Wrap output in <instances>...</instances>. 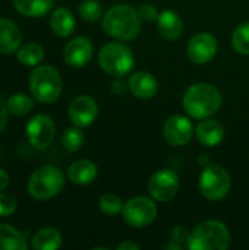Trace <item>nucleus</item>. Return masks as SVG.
Returning a JSON list of instances; mask_svg holds the SVG:
<instances>
[{
  "mask_svg": "<svg viewBox=\"0 0 249 250\" xmlns=\"http://www.w3.org/2000/svg\"><path fill=\"white\" fill-rule=\"evenodd\" d=\"M16 198L10 193L0 192V217H9L16 211Z\"/></svg>",
  "mask_w": 249,
  "mask_h": 250,
  "instance_id": "obj_31",
  "label": "nucleus"
},
{
  "mask_svg": "<svg viewBox=\"0 0 249 250\" xmlns=\"http://www.w3.org/2000/svg\"><path fill=\"white\" fill-rule=\"evenodd\" d=\"M98 64L107 75L122 78L134 69L135 57L132 50L125 44L107 42L98 53Z\"/></svg>",
  "mask_w": 249,
  "mask_h": 250,
  "instance_id": "obj_6",
  "label": "nucleus"
},
{
  "mask_svg": "<svg viewBox=\"0 0 249 250\" xmlns=\"http://www.w3.org/2000/svg\"><path fill=\"white\" fill-rule=\"evenodd\" d=\"M141 22L138 10L125 3L110 7L101 19L104 32L120 41L135 40L141 31Z\"/></svg>",
  "mask_w": 249,
  "mask_h": 250,
  "instance_id": "obj_2",
  "label": "nucleus"
},
{
  "mask_svg": "<svg viewBox=\"0 0 249 250\" xmlns=\"http://www.w3.org/2000/svg\"><path fill=\"white\" fill-rule=\"evenodd\" d=\"M9 186V174L7 171L0 168V192H3Z\"/></svg>",
  "mask_w": 249,
  "mask_h": 250,
  "instance_id": "obj_35",
  "label": "nucleus"
},
{
  "mask_svg": "<svg viewBox=\"0 0 249 250\" xmlns=\"http://www.w3.org/2000/svg\"><path fill=\"white\" fill-rule=\"evenodd\" d=\"M7 113H9L7 101H4V98L0 95V132L6 127V123H7Z\"/></svg>",
  "mask_w": 249,
  "mask_h": 250,
  "instance_id": "obj_33",
  "label": "nucleus"
},
{
  "mask_svg": "<svg viewBox=\"0 0 249 250\" xmlns=\"http://www.w3.org/2000/svg\"><path fill=\"white\" fill-rule=\"evenodd\" d=\"M125 89H126V86H125V82H123V81H116V82L112 83V91H113L116 95H117V94H123Z\"/></svg>",
  "mask_w": 249,
  "mask_h": 250,
  "instance_id": "obj_36",
  "label": "nucleus"
},
{
  "mask_svg": "<svg viewBox=\"0 0 249 250\" xmlns=\"http://www.w3.org/2000/svg\"><path fill=\"white\" fill-rule=\"evenodd\" d=\"M28 243L15 227L0 223V250H26Z\"/></svg>",
  "mask_w": 249,
  "mask_h": 250,
  "instance_id": "obj_22",
  "label": "nucleus"
},
{
  "mask_svg": "<svg viewBox=\"0 0 249 250\" xmlns=\"http://www.w3.org/2000/svg\"><path fill=\"white\" fill-rule=\"evenodd\" d=\"M195 136H197L198 142L204 146H208V148L217 146L225 139V127L217 120L204 119L197 126Z\"/></svg>",
  "mask_w": 249,
  "mask_h": 250,
  "instance_id": "obj_17",
  "label": "nucleus"
},
{
  "mask_svg": "<svg viewBox=\"0 0 249 250\" xmlns=\"http://www.w3.org/2000/svg\"><path fill=\"white\" fill-rule=\"evenodd\" d=\"M98 208L104 215L114 217L123 209V202L116 193H104L98 201Z\"/></svg>",
  "mask_w": 249,
  "mask_h": 250,
  "instance_id": "obj_28",
  "label": "nucleus"
},
{
  "mask_svg": "<svg viewBox=\"0 0 249 250\" xmlns=\"http://www.w3.org/2000/svg\"><path fill=\"white\" fill-rule=\"evenodd\" d=\"M16 57L25 66H37L44 59V48L38 42H26L18 48Z\"/></svg>",
  "mask_w": 249,
  "mask_h": 250,
  "instance_id": "obj_24",
  "label": "nucleus"
},
{
  "mask_svg": "<svg viewBox=\"0 0 249 250\" xmlns=\"http://www.w3.org/2000/svg\"><path fill=\"white\" fill-rule=\"evenodd\" d=\"M54 4V0H13L15 9L29 18H38L45 15Z\"/></svg>",
  "mask_w": 249,
  "mask_h": 250,
  "instance_id": "obj_23",
  "label": "nucleus"
},
{
  "mask_svg": "<svg viewBox=\"0 0 249 250\" xmlns=\"http://www.w3.org/2000/svg\"><path fill=\"white\" fill-rule=\"evenodd\" d=\"M92 42L87 37H76L65 45L63 59L72 67H84L92 59Z\"/></svg>",
  "mask_w": 249,
  "mask_h": 250,
  "instance_id": "obj_14",
  "label": "nucleus"
},
{
  "mask_svg": "<svg viewBox=\"0 0 249 250\" xmlns=\"http://www.w3.org/2000/svg\"><path fill=\"white\" fill-rule=\"evenodd\" d=\"M22 41L19 26L10 21L0 18V54H12L18 51Z\"/></svg>",
  "mask_w": 249,
  "mask_h": 250,
  "instance_id": "obj_18",
  "label": "nucleus"
},
{
  "mask_svg": "<svg viewBox=\"0 0 249 250\" xmlns=\"http://www.w3.org/2000/svg\"><path fill=\"white\" fill-rule=\"evenodd\" d=\"M98 174V168L95 166V163L90 161V160H78L75 163L70 164V167L68 168V179L79 186H85L90 185L95 180Z\"/></svg>",
  "mask_w": 249,
  "mask_h": 250,
  "instance_id": "obj_19",
  "label": "nucleus"
},
{
  "mask_svg": "<svg viewBox=\"0 0 249 250\" xmlns=\"http://www.w3.org/2000/svg\"><path fill=\"white\" fill-rule=\"evenodd\" d=\"M85 142V136L81 130V127L73 126L65 130L63 136H62V145L65 146V149H68L69 152H76L82 148Z\"/></svg>",
  "mask_w": 249,
  "mask_h": 250,
  "instance_id": "obj_27",
  "label": "nucleus"
},
{
  "mask_svg": "<svg viewBox=\"0 0 249 250\" xmlns=\"http://www.w3.org/2000/svg\"><path fill=\"white\" fill-rule=\"evenodd\" d=\"M69 120L78 127H88L98 116V105L90 95H78L72 100L68 110Z\"/></svg>",
  "mask_w": 249,
  "mask_h": 250,
  "instance_id": "obj_13",
  "label": "nucleus"
},
{
  "mask_svg": "<svg viewBox=\"0 0 249 250\" xmlns=\"http://www.w3.org/2000/svg\"><path fill=\"white\" fill-rule=\"evenodd\" d=\"M28 88L38 103L51 104L57 101L62 94V76L53 66H37L28 78Z\"/></svg>",
  "mask_w": 249,
  "mask_h": 250,
  "instance_id": "obj_4",
  "label": "nucleus"
},
{
  "mask_svg": "<svg viewBox=\"0 0 249 250\" xmlns=\"http://www.w3.org/2000/svg\"><path fill=\"white\" fill-rule=\"evenodd\" d=\"M217 50L219 44L216 37L208 32H200L189 40L186 56L194 64H205L216 57Z\"/></svg>",
  "mask_w": 249,
  "mask_h": 250,
  "instance_id": "obj_11",
  "label": "nucleus"
},
{
  "mask_svg": "<svg viewBox=\"0 0 249 250\" xmlns=\"http://www.w3.org/2000/svg\"><path fill=\"white\" fill-rule=\"evenodd\" d=\"M232 47L236 53L249 56V21L236 26L232 34Z\"/></svg>",
  "mask_w": 249,
  "mask_h": 250,
  "instance_id": "obj_26",
  "label": "nucleus"
},
{
  "mask_svg": "<svg viewBox=\"0 0 249 250\" xmlns=\"http://www.w3.org/2000/svg\"><path fill=\"white\" fill-rule=\"evenodd\" d=\"M179 177L173 170L161 168L156 171L148 180L150 196L157 202H169L179 192Z\"/></svg>",
  "mask_w": 249,
  "mask_h": 250,
  "instance_id": "obj_10",
  "label": "nucleus"
},
{
  "mask_svg": "<svg viewBox=\"0 0 249 250\" xmlns=\"http://www.w3.org/2000/svg\"><path fill=\"white\" fill-rule=\"evenodd\" d=\"M136 10H138V15L142 22H154L158 19V15H160L157 7L151 3H144Z\"/></svg>",
  "mask_w": 249,
  "mask_h": 250,
  "instance_id": "obj_32",
  "label": "nucleus"
},
{
  "mask_svg": "<svg viewBox=\"0 0 249 250\" xmlns=\"http://www.w3.org/2000/svg\"><path fill=\"white\" fill-rule=\"evenodd\" d=\"M66 179L60 168L43 166L37 168L28 180V193L37 201H48L57 196L65 188Z\"/></svg>",
  "mask_w": 249,
  "mask_h": 250,
  "instance_id": "obj_5",
  "label": "nucleus"
},
{
  "mask_svg": "<svg viewBox=\"0 0 249 250\" xmlns=\"http://www.w3.org/2000/svg\"><path fill=\"white\" fill-rule=\"evenodd\" d=\"M122 217L125 223L135 229H142L150 226L157 217V205L151 198L135 196L123 204Z\"/></svg>",
  "mask_w": 249,
  "mask_h": 250,
  "instance_id": "obj_8",
  "label": "nucleus"
},
{
  "mask_svg": "<svg viewBox=\"0 0 249 250\" xmlns=\"http://www.w3.org/2000/svg\"><path fill=\"white\" fill-rule=\"evenodd\" d=\"M128 88L136 98L150 100L157 94L158 82L151 73L141 70V72H135L131 75L128 81Z\"/></svg>",
  "mask_w": 249,
  "mask_h": 250,
  "instance_id": "obj_15",
  "label": "nucleus"
},
{
  "mask_svg": "<svg viewBox=\"0 0 249 250\" xmlns=\"http://www.w3.org/2000/svg\"><path fill=\"white\" fill-rule=\"evenodd\" d=\"M157 29H158V34L161 35V38H164L167 41H175L183 32V21L178 12L167 9L158 15Z\"/></svg>",
  "mask_w": 249,
  "mask_h": 250,
  "instance_id": "obj_16",
  "label": "nucleus"
},
{
  "mask_svg": "<svg viewBox=\"0 0 249 250\" xmlns=\"http://www.w3.org/2000/svg\"><path fill=\"white\" fill-rule=\"evenodd\" d=\"M0 154H1V152H0Z\"/></svg>",
  "mask_w": 249,
  "mask_h": 250,
  "instance_id": "obj_37",
  "label": "nucleus"
},
{
  "mask_svg": "<svg viewBox=\"0 0 249 250\" xmlns=\"http://www.w3.org/2000/svg\"><path fill=\"white\" fill-rule=\"evenodd\" d=\"M195 135L192 122L181 114L170 116L163 125V138L172 146L186 145Z\"/></svg>",
  "mask_w": 249,
  "mask_h": 250,
  "instance_id": "obj_12",
  "label": "nucleus"
},
{
  "mask_svg": "<svg viewBox=\"0 0 249 250\" xmlns=\"http://www.w3.org/2000/svg\"><path fill=\"white\" fill-rule=\"evenodd\" d=\"M75 18L72 12L66 7H57L50 18V28L51 31L62 38H66L73 34L75 31Z\"/></svg>",
  "mask_w": 249,
  "mask_h": 250,
  "instance_id": "obj_20",
  "label": "nucleus"
},
{
  "mask_svg": "<svg viewBox=\"0 0 249 250\" xmlns=\"http://www.w3.org/2000/svg\"><path fill=\"white\" fill-rule=\"evenodd\" d=\"M62 234L53 227H44L38 230L32 240L31 246L35 250H57L62 246Z\"/></svg>",
  "mask_w": 249,
  "mask_h": 250,
  "instance_id": "obj_21",
  "label": "nucleus"
},
{
  "mask_svg": "<svg viewBox=\"0 0 249 250\" xmlns=\"http://www.w3.org/2000/svg\"><path fill=\"white\" fill-rule=\"evenodd\" d=\"M191 231L183 226H176L170 233V243L167 245L169 249H183L188 245Z\"/></svg>",
  "mask_w": 249,
  "mask_h": 250,
  "instance_id": "obj_30",
  "label": "nucleus"
},
{
  "mask_svg": "<svg viewBox=\"0 0 249 250\" xmlns=\"http://www.w3.org/2000/svg\"><path fill=\"white\" fill-rule=\"evenodd\" d=\"M116 249L117 250H139V246L136 245V243H134V242H123V243H119L117 246H116Z\"/></svg>",
  "mask_w": 249,
  "mask_h": 250,
  "instance_id": "obj_34",
  "label": "nucleus"
},
{
  "mask_svg": "<svg viewBox=\"0 0 249 250\" xmlns=\"http://www.w3.org/2000/svg\"><path fill=\"white\" fill-rule=\"evenodd\" d=\"M79 16L87 22H97L103 18V6L97 0H85L79 6Z\"/></svg>",
  "mask_w": 249,
  "mask_h": 250,
  "instance_id": "obj_29",
  "label": "nucleus"
},
{
  "mask_svg": "<svg viewBox=\"0 0 249 250\" xmlns=\"http://www.w3.org/2000/svg\"><path fill=\"white\" fill-rule=\"evenodd\" d=\"M230 246V231L227 226L219 220H207L197 224L186 248L191 250H226Z\"/></svg>",
  "mask_w": 249,
  "mask_h": 250,
  "instance_id": "obj_3",
  "label": "nucleus"
},
{
  "mask_svg": "<svg viewBox=\"0 0 249 250\" xmlns=\"http://www.w3.org/2000/svg\"><path fill=\"white\" fill-rule=\"evenodd\" d=\"M200 192L208 201H220L230 192L232 188V177L229 171L219 166L210 164L207 166L203 173L200 174Z\"/></svg>",
  "mask_w": 249,
  "mask_h": 250,
  "instance_id": "obj_7",
  "label": "nucleus"
},
{
  "mask_svg": "<svg viewBox=\"0 0 249 250\" xmlns=\"http://www.w3.org/2000/svg\"><path fill=\"white\" fill-rule=\"evenodd\" d=\"M25 133H26V139L29 145L38 151H43V149H47L53 144L54 135H56V126L50 116L35 114L28 122Z\"/></svg>",
  "mask_w": 249,
  "mask_h": 250,
  "instance_id": "obj_9",
  "label": "nucleus"
},
{
  "mask_svg": "<svg viewBox=\"0 0 249 250\" xmlns=\"http://www.w3.org/2000/svg\"><path fill=\"white\" fill-rule=\"evenodd\" d=\"M223 103L222 92L208 82H197L191 85L183 95L182 104L185 111L198 120L214 116Z\"/></svg>",
  "mask_w": 249,
  "mask_h": 250,
  "instance_id": "obj_1",
  "label": "nucleus"
},
{
  "mask_svg": "<svg viewBox=\"0 0 249 250\" xmlns=\"http://www.w3.org/2000/svg\"><path fill=\"white\" fill-rule=\"evenodd\" d=\"M32 107H34L32 100L25 94H13L7 98L9 113L16 117H22V116L28 114L32 110Z\"/></svg>",
  "mask_w": 249,
  "mask_h": 250,
  "instance_id": "obj_25",
  "label": "nucleus"
}]
</instances>
